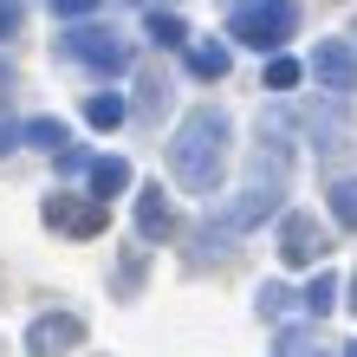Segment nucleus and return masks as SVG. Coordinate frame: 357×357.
Listing matches in <instances>:
<instances>
[{
  "mask_svg": "<svg viewBox=\"0 0 357 357\" xmlns=\"http://www.w3.org/2000/svg\"><path fill=\"white\" fill-rule=\"evenodd\" d=\"M227 137H234V123H227V111H215V104H202V111L182 117V130L169 143V169H176V182L188 188V195H215L221 188Z\"/></svg>",
  "mask_w": 357,
  "mask_h": 357,
  "instance_id": "obj_1",
  "label": "nucleus"
},
{
  "mask_svg": "<svg viewBox=\"0 0 357 357\" xmlns=\"http://www.w3.org/2000/svg\"><path fill=\"white\" fill-rule=\"evenodd\" d=\"M52 13L59 20H85V13H98V0H52Z\"/></svg>",
  "mask_w": 357,
  "mask_h": 357,
  "instance_id": "obj_19",
  "label": "nucleus"
},
{
  "mask_svg": "<svg viewBox=\"0 0 357 357\" xmlns=\"http://www.w3.org/2000/svg\"><path fill=\"white\" fill-rule=\"evenodd\" d=\"M273 208H280V182H254L241 202H227V208H221V234H247V227H260Z\"/></svg>",
  "mask_w": 357,
  "mask_h": 357,
  "instance_id": "obj_6",
  "label": "nucleus"
},
{
  "mask_svg": "<svg viewBox=\"0 0 357 357\" xmlns=\"http://www.w3.org/2000/svg\"><path fill=\"white\" fill-rule=\"evenodd\" d=\"M331 215H338V221L351 227V234H357V176H351V182H338V188H331Z\"/></svg>",
  "mask_w": 357,
  "mask_h": 357,
  "instance_id": "obj_14",
  "label": "nucleus"
},
{
  "mask_svg": "<svg viewBox=\"0 0 357 357\" xmlns=\"http://www.w3.org/2000/svg\"><path fill=\"white\" fill-rule=\"evenodd\" d=\"M273 357H325V344H319V338H286Z\"/></svg>",
  "mask_w": 357,
  "mask_h": 357,
  "instance_id": "obj_18",
  "label": "nucleus"
},
{
  "mask_svg": "<svg viewBox=\"0 0 357 357\" xmlns=\"http://www.w3.org/2000/svg\"><path fill=\"white\" fill-rule=\"evenodd\" d=\"M46 221L66 227V234H98V227H104V202L98 195H52L46 202Z\"/></svg>",
  "mask_w": 357,
  "mask_h": 357,
  "instance_id": "obj_7",
  "label": "nucleus"
},
{
  "mask_svg": "<svg viewBox=\"0 0 357 357\" xmlns=\"http://www.w3.org/2000/svg\"><path fill=\"white\" fill-rule=\"evenodd\" d=\"M351 357H357V351H351Z\"/></svg>",
  "mask_w": 357,
  "mask_h": 357,
  "instance_id": "obj_24",
  "label": "nucleus"
},
{
  "mask_svg": "<svg viewBox=\"0 0 357 357\" xmlns=\"http://www.w3.org/2000/svg\"><path fill=\"white\" fill-rule=\"evenodd\" d=\"M312 78H319V91L351 98L357 91V46L351 39H325V46L312 52Z\"/></svg>",
  "mask_w": 357,
  "mask_h": 357,
  "instance_id": "obj_4",
  "label": "nucleus"
},
{
  "mask_svg": "<svg viewBox=\"0 0 357 357\" xmlns=\"http://www.w3.org/2000/svg\"><path fill=\"white\" fill-rule=\"evenodd\" d=\"M85 123H91V130H117V123H123V98H117V91L85 98Z\"/></svg>",
  "mask_w": 357,
  "mask_h": 357,
  "instance_id": "obj_11",
  "label": "nucleus"
},
{
  "mask_svg": "<svg viewBox=\"0 0 357 357\" xmlns=\"http://www.w3.org/2000/svg\"><path fill=\"white\" fill-rule=\"evenodd\" d=\"M13 137H20V130H13V123H0V150H7V143H13Z\"/></svg>",
  "mask_w": 357,
  "mask_h": 357,
  "instance_id": "obj_22",
  "label": "nucleus"
},
{
  "mask_svg": "<svg viewBox=\"0 0 357 357\" xmlns=\"http://www.w3.org/2000/svg\"><path fill=\"white\" fill-rule=\"evenodd\" d=\"M188 72L195 78H227V46H208V39L188 46Z\"/></svg>",
  "mask_w": 357,
  "mask_h": 357,
  "instance_id": "obj_13",
  "label": "nucleus"
},
{
  "mask_svg": "<svg viewBox=\"0 0 357 357\" xmlns=\"http://www.w3.org/2000/svg\"><path fill=\"white\" fill-rule=\"evenodd\" d=\"M266 85L273 91H292V85H299V59H273V66H266Z\"/></svg>",
  "mask_w": 357,
  "mask_h": 357,
  "instance_id": "obj_16",
  "label": "nucleus"
},
{
  "mask_svg": "<svg viewBox=\"0 0 357 357\" xmlns=\"http://www.w3.org/2000/svg\"><path fill=\"white\" fill-rule=\"evenodd\" d=\"M85 182H91V195L104 202V195H117V188H130V162H123V156H91Z\"/></svg>",
  "mask_w": 357,
  "mask_h": 357,
  "instance_id": "obj_8",
  "label": "nucleus"
},
{
  "mask_svg": "<svg viewBox=\"0 0 357 357\" xmlns=\"http://www.w3.org/2000/svg\"><path fill=\"white\" fill-rule=\"evenodd\" d=\"M72 338H78V319H39L33 325V357H59Z\"/></svg>",
  "mask_w": 357,
  "mask_h": 357,
  "instance_id": "obj_10",
  "label": "nucleus"
},
{
  "mask_svg": "<svg viewBox=\"0 0 357 357\" xmlns=\"http://www.w3.org/2000/svg\"><path fill=\"white\" fill-rule=\"evenodd\" d=\"M286 305H292L286 286H260V312H286Z\"/></svg>",
  "mask_w": 357,
  "mask_h": 357,
  "instance_id": "obj_20",
  "label": "nucleus"
},
{
  "mask_svg": "<svg viewBox=\"0 0 357 357\" xmlns=\"http://www.w3.org/2000/svg\"><path fill=\"white\" fill-rule=\"evenodd\" d=\"M331 292H338V280H331V273H319V280H312V292H305V305H312V312H325V305H331Z\"/></svg>",
  "mask_w": 357,
  "mask_h": 357,
  "instance_id": "obj_17",
  "label": "nucleus"
},
{
  "mask_svg": "<svg viewBox=\"0 0 357 357\" xmlns=\"http://www.w3.org/2000/svg\"><path fill=\"white\" fill-rule=\"evenodd\" d=\"M0 85H7V66H0Z\"/></svg>",
  "mask_w": 357,
  "mask_h": 357,
  "instance_id": "obj_23",
  "label": "nucleus"
},
{
  "mask_svg": "<svg viewBox=\"0 0 357 357\" xmlns=\"http://www.w3.org/2000/svg\"><path fill=\"white\" fill-rule=\"evenodd\" d=\"M351 33H357V26H351Z\"/></svg>",
  "mask_w": 357,
  "mask_h": 357,
  "instance_id": "obj_26",
  "label": "nucleus"
},
{
  "mask_svg": "<svg viewBox=\"0 0 357 357\" xmlns=\"http://www.w3.org/2000/svg\"><path fill=\"white\" fill-rule=\"evenodd\" d=\"M351 305H357V299H351Z\"/></svg>",
  "mask_w": 357,
  "mask_h": 357,
  "instance_id": "obj_25",
  "label": "nucleus"
},
{
  "mask_svg": "<svg viewBox=\"0 0 357 357\" xmlns=\"http://www.w3.org/2000/svg\"><path fill=\"white\" fill-rule=\"evenodd\" d=\"M292 33H299V0H241L227 13V39H241L254 52H280Z\"/></svg>",
  "mask_w": 357,
  "mask_h": 357,
  "instance_id": "obj_2",
  "label": "nucleus"
},
{
  "mask_svg": "<svg viewBox=\"0 0 357 357\" xmlns=\"http://www.w3.org/2000/svg\"><path fill=\"white\" fill-rule=\"evenodd\" d=\"M137 227H143V234H169V227H176V215H169V202H162V188L150 182V188H137Z\"/></svg>",
  "mask_w": 357,
  "mask_h": 357,
  "instance_id": "obj_9",
  "label": "nucleus"
},
{
  "mask_svg": "<svg viewBox=\"0 0 357 357\" xmlns=\"http://www.w3.org/2000/svg\"><path fill=\"white\" fill-rule=\"evenodd\" d=\"M20 137L39 143V150H66V143H72V130H66L59 117H33V123H20Z\"/></svg>",
  "mask_w": 357,
  "mask_h": 357,
  "instance_id": "obj_12",
  "label": "nucleus"
},
{
  "mask_svg": "<svg viewBox=\"0 0 357 357\" xmlns=\"http://www.w3.org/2000/svg\"><path fill=\"white\" fill-rule=\"evenodd\" d=\"M59 52H66L72 66H91V72H123L130 66V46H123L111 26H72L59 39Z\"/></svg>",
  "mask_w": 357,
  "mask_h": 357,
  "instance_id": "obj_3",
  "label": "nucleus"
},
{
  "mask_svg": "<svg viewBox=\"0 0 357 357\" xmlns=\"http://www.w3.org/2000/svg\"><path fill=\"white\" fill-rule=\"evenodd\" d=\"M150 39H156V46H182L188 33H182V20H176V13H150Z\"/></svg>",
  "mask_w": 357,
  "mask_h": 357,
  "instance_id": "obj_15",
  "label": "nucleus"
},
{
  "mask_svg": "<svg viewBox=\"0 0 357 357\" xmlns=\"http://www.w3.org/2000/svg\"><path fill=\"white\" fill-rule=\"evenodd\" d=\"M331 254V234L312 215H286V227H280V260L286 266H312V260H325Z\"/></svg>",
  "mask_w": 357,
  "mask_h": 357,
  "instance_id": "obj_5",
  "label": "nucleus"
},
{
  "mask_svg": "<svg viewBox=\"0 0 357 357\" xmlns=\"http://www.w3.org/2000/svg\"><path fill=\"white\" fill-rule=\"evenodd\" d=\"M13 26H20V7H13V0H0V39H7Z\"/></svg>",
  "mask_w": 357,
  "mask_h": 357,
  "instance_id": "obj_21",
  "label": "nucleus"
}]
</instances>
